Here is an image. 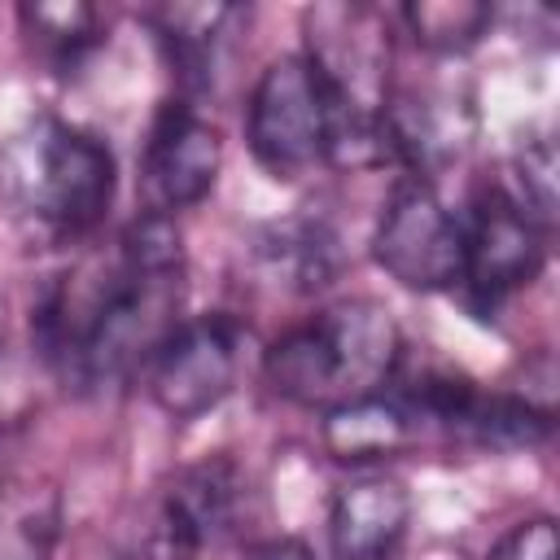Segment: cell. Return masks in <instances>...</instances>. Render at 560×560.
<instances>
[{"instance_id": "6", "label": "cell", "mask_w": 560, "mask_h": 560, "mask_svg": "<svg viewBox=\"0 0 560 560\" xmlns=\"http://www.w3.org/2000/svg\"><path fill=\"white\" fill-rule=\"evenodd\" d=\"M236 381V324L228 315H206L179 324L149 359L153 402L171 420H197L219 407Z\"/></svg>"}, {"instance_id": "11", "label": "cell", "mask_w": 560, "mask_h": 560, "mask_svg": "<svg viewBox=\"0 0 560 560\" xmlns=\"http://www.w3.org/2000/svg\"><path fill=\"white\" fill-rule=\"evenodd\" d=\"M271 236L276 241H267V258L276 262V271L289 276L293 289L328 284L337 249H332V236L319 223H284V228H271Z\"/></svg>"}, {"instance_id": "5", "label": "cell", "mask_w": 560, "mask_h": 560, "mask_svg": "<svg viewBox=\"0 0 560 560\" xmlns=\"http://www.w3.org/2000/svg\"><path fill=\"white\" fill-rule=\"evenodd\" d=\"M547 262V228L534 223L508 188H486L464 223V280L477 302H499L529 284Z\"/></svg>"}, {"instance_id": "10", "label": "cell", "mask_w": 560, "mask_h": 560, "mask_svg": "<svg viewBox=\"0 0 560 560\" xmlns=\"http://www.w3.org/2000/svg\"><path fill=\"white\" fill-rule=\"evenodd\" d=\"M402 18L416 44H424L429 52H464L494 22L490 4H477V0H416L402 9Z\"/></svg>"}, {"instance_id": "15", "label": "cell", "mask_w": 560, "mask_h": 560, "mask_svg": "<svg viewBox=\"0 0 560 560\" xmlns=\"http://www.w3.org/2000/svg\"><path fill=\"white\" fill-rule=\"evenodd\" d=\"M245 560H315V551H311L302 538H267V542H258Z\"/></svg>"}, {"instance_id": "13", "label": "cell", "mask_w": 560, "mask_h": 560, "mask_svg": "<svg viewBox=\"0 0 560 560\" xmlns=\"http://www.w3.org/2000/svg\"><path fill=\"white\" fill-rule=\"evenodd\" d=\"M0 560H48V525L13 503H0Z\"/></svg>"}, {"instance_id": "1", "label": "cell", "mask_w": 560, "mask_h": 560, "mask_svg": "<svg viewBox=\"0 0 560 560\" xmlns=\"http://www.w3.org/2000/svg\"><path fill=\"white\" fill-rule=\"evenodd\" d=\"M402 359L398 324L381 302L350 298L328 306L302 328H289L271 341L262 372L267 385L298 407H346L372 394H385Z\"/></svg>"}, {"instance_id": "12", "label": "cell", "mask_w": 560, "mask_h": 560, "mask_svg": "<svg viewBox=\"0 0 560 560\" xmlns=\"http://www.w3.org/2000/svg\"><path fill=\"white\" fill-rule=\"evenodd\" d=\"M22 22L57 66L74 61L83 48L96 44V9L88 4H26Z\"/></svg>"}, {"instance_id": "7", "label": "cell", "mask_w": 560, "mask_h": 560, "mask_svg": "<svg viewBox=\"0 0 560 560\" xmlns=\"http://www.w3.org/2000/svg\"><path fill=\"white\" fill-rule=\"evenodd\" d=\"M219 131L201 122L188 105H166L149 131L144 149V184L158 201V214L197 206L219 175Z\"/></svg>"}, {"instance_id": "9", "label": "cell", "mask_w": 560, "mask_h": 560, "mask_svg": "<svg viewBox=\"0 0 560 560\" xmlns=\"http://www.w3.org/2000/svg\"><path fill=\"white\" fill-rule=\"evenodd\" d=\"M411 416L394 394H372L346 407L324 411V442L337 459H376L398 451L411 438Z\"/></svg>"}, {"instance_id": "2", "label": "cell", "mask_w": 560, "mask_h": 560, "mask_svg": "<svg viewBox=\"0 0 560 560\" xmlns=\"http://www.w3.org/2000/svg\"><path fill=\"white\" fill-rule=\"evenodd\" d=\"M0 192L44 232L83 236L114 201V153L61 118H35L0 153Z\"/></svg>"}, {"instance_id": "3", "label": "cell", "mask_w": 560, "mask_h": 560, "mask_svg": "<svg viewBox=\"0 0 560 560\" xmlns=\"http://www.w3.org/2000/svg\"><path fill=\"white\" fill-rule=\"evenodd\" d=\"M245 140L254 162L276 179H298L315 162H328L332 105L302 52L276 57L258 74L245 114Z\"/></svg>"}, {"instance_id": "8", "label": "cell", "mask_w": 560, "mask_h": 560, "mask_svg": "<svg viewBox=\"0 0 560 560\" xmlns=\"http://www.w3.org/2000/svg\"><path fill=\"white\" fill-rule=\"evenodd\" d=\"M411 521V494L398 477L372 472L337 490L328 512L332 560H394Z\"/></svg>"}, {"instance_id": "14", "label": "cell", "mask_w": 560, "mask_h": 560, "mask_svg": "<svg viewBox=\"0 0 560 560\" xmlns=\"http://www.w3.org/2000/svg\"><path fill=\"white\" fill-rule=\"evenodd\" d=\"M486 560H560V542H556V521L551 516H529L521 525H512Z\"/></svg>"}, {"instance_id": "4", "label": "cell", "mask_w": 560, "mask_h": 560, "mask_svg": "<svg viewBox=\"0 0 560 560\" xmlns=\"http://www.w3.org/2000/svg\"><path fill=\"white\" fill-rule=\"evenodd\" d=\"M372 258L407 289H451L464 280V223L424 179H402L376 223Z\"/></svg>"}]
</instances>
